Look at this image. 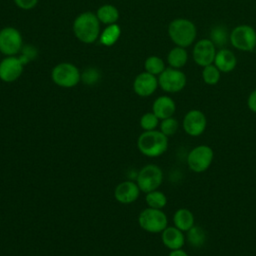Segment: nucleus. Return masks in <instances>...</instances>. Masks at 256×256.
<instances>
[{
  "label": "nucleus",
  "mask_w": 256,
  "mask_h": 256,
  "mask_svg": "<svg viewBox=\"0 0 256 256\" xmlns=\"http://www.w3.org/2000/svg\"><path fill=\"white\" fill-rule=\"evenodd\" d=\"M73 33L75 37L82 43L92 44L99 39L100 36V21L95 13L83 12L80 13L73 22Z\"/></svg>",
  "instance_id": "f257e3e1"
},
{
  "label": "nucleus",
  "mask_w": 256,
  "mask_h": 256,
  "mask_svg": "<svg viewBox=\"0 0 256 256\" xmlns=\"http://www.w3.org/2000/svg\"><path fill=\"white\" fill-rule=\"evenodd\" d=\"M138 150L147 157H158L168 148V137L160 130L142 132L137 139Z\"/></svg>",
  "instance_id": "f03ea898"
},
{
  "label": "nucleus",
  "mask_w": 256,
  "mask_h": 256,
  "mask_svg": "<svg viewBox=\"0 0 256 256\" xmlns=\"http://www.w3.org/2000/svg\"><path fill=\"white\" fill-rule=\"evenodd\" d=\"M168 35L176 46L186 48L195 41L197 29L189 19L176 18L168 25Z\"/></svg>",
  "instance_id": "7ed1b4c3"
},
{
  "label": "nucleus",
  "mask_w": 256,
  "mask_h": 256,
  "mask_svg": "<svg viewBox=\"0 0 256 256\" xmlns=\"http://www.w3.org/2000/svg\"><path fill=\"white\" fill-rule=\"evenodd\" d=\"M52 81L59 87L72 88L81 81V72L70 62H61L51 71Z\"/></svg>",
  "instance_id": "20e7f679"
},
{
  "label": "nucleus",
  "mask_w": 256,
  "mask_h": 256,
  "mask_svg": "<svg viewBox=\"0 0 256 256\" xmlns=\"http://www.w3.org/2000/svg\"><path fill=\"white\" fill-rule=\"evenodd\" d=\"M138 223L149 233H161L168 226V218L162 209L147 207L140 212Z\"/></svg>",
  "instance_id": "39448f33"
},
{
  "label": "nucleus",
  "mask_w": 256,
  "mask_h": 256,
  "mask_svg": "<svg viewBox=\"0 0 256 256\" xmlns=\"http://www.w3.org/2000/svg\"><path fill=\"white\" fill-rule=\"evenodd\" d=\"M232 46L240 51H254L256 47V30L247 24L236 26L229 35Z\"/></svg>",
  "instance_id": "423d86ee"
},
{
  "label": "nucleus",
  "mask_w": 256,
  "mask_h": 256,
  "mask_svg": "<svg viewBox=\"0 0 256 256\" xmlns=\"http://www.w3.org/2000/svg\"><path fill=\"white\" fill-rule=\"evenodd\" d=\"M163 182L162 169L155 164H147L140 169L136 176V183L144 193L157 190Z\"/></svg>",
  "instance_id": "0eeeda50"
},
{
  "label": "nucleus",
  "mask_w": 256,
  "mask_h": 256,
  "mask_svg": "<svg viewBox=\"0 0 256 256\" xmlns=\"http://www.w3.org/2000/svg\"><path fill=\"white\" fill-rule=\"evenodd\" d=\"M214 151L210 146L198 145L194 147L187 156V164L191 171L202 173L212 164Z\"/></svg>",
  "instance_id": "6e6552de"
},
{
  "label": "nucleus",
  "mask_w": 256,
  "mask_h": 256,
  "mask_svg": "<svg viewBox=\"0 0 256 256\" xmlns=\"http://www.w3.org/2000/svg\"><path fill=\"white\" fill-rule=\"evenodd\" d=\"M23 39L20 31L14 27H4L0 30V53L6 56H16L21 52Z\"/></svg>",
  "instance_id": "1a4fd4ad"
},
{
  "label": "nucleus",
  "mask_w": 256,
  "mask_h": 256,
  "mask_svg": "<svg viewBox=\"0 0 256 256\" xmlns=\"http://www.w3.org/2000/svg\"><path fill=\"white\" fill-rule=\"evenodd\" d=\"M186 75L180 69L168 67L158 76L160 88L168 93H177L186 86Z\"/></svg>",
  "instance_id": "9d476101"
},
{
  "label": "nucleus",
  "mask_w": 256,
  "mask_h": 256,
  "mask_svg": "<svg viewBox=\"0 0 256 256\" xmlns=\"http://www.w3.org/2000/svg\"><path fill=\"white\" fill-rule=\"evenodd\" d=\"M216 52V46L210 39H200L194 44L192 51L193 60L198 66H208L213 64Z\"/></svg>",
  "instance_id": "9b49d317"
},
{
  "label": "nucleus",
  "mask_w": 256,
  "mask_h": 256,
  "mask_svg": "<svg viewBox=\"0 0 256 256\" xmlns=\"http://www.w3.org/2000/svg\"><path fill=\"white\" fill-rule=\"evenodd\" d=\"M182 126L186 134L196 137L205 131L207 126V118L202 111L192 109L185 114L182 121Z\"/></svg>",
  "instance_id": "f8f14e48"
},
{
  "label": "nucleus",
  "mask_w": 256,
  "mask_h": 256,
  "mask_svg": "<svg viewBox=\"0 0 256 256\" xmlns=\"http://www.w3.org/2000/svg\"><path fill=\"white\" fill-rule=\"evenodd\" d=\"M24 64L17 56H6L0 61V79L11 83L16 81L23 73Z\"/></svg>",
  "instance_id": "ddd939ff"
},
{
  "label": "nucleus",
  "mask_w": 256,
  "mask_h": 256,
  "mask_svg": "<svg viewBox=\"0 0 256 256\" xmlns=\"http://www.w3.org/2000/svg\"><path fill=\"white\" fill-rule=\"evenodd\" d=\"M133 90L140 97L151 96L158 88V78L146 71L139 73L133 81Z\"/></svg>",
  "instance_id": "4468645a"
},
{
  "label": "nucleus",
  "mask_w": 256,
  "mask_h": 256,
  "mask_svg": "<svg viewBox=\"0 0 256 256\" xmlns=\"http://www.w3.org/2000/svg\"><path fill=\"white\" fill-rule=\"evenodd\" d=\"M140 194V188L136 182L127 180L119 183L114 190L115 199L122 204L135 202Z\"/></svg>",
  "instance_id": "2eb2a0df"
},
{
  "label": "nucleus",
  "mask_w": 256,
  "mask_h": 256,
  "mask_svg": "<svg viewBox=\"0 0 256 256\" xmlns=\"http://www.w3.org/2000/svg\"><path fill=\"white\" fill-rule=\"evenodd\" d=\"M161 240L164 246L170 250L180 249L184 246V232L175 226H167L161 232Z\"/></svg>",
  "instance_id": "dca6fc26"
},
{
  "label": "nucleus",
  "mask_w": 256,
  "mask_h": 256,
  "mask_svg": "<svg viewBox=\"0 0 256 256\" xmlns=\"http://www.w3.org/2000/svg\"><path fill=\"white\" fill-rule=\"evenodd\" d=\"M176 111V104L174 100L166 95L157 97L152 104V112L160 119L172 117Z\"/></svg>",
  "instance_id": "f3484780"
},
{
  "label": "nucleus",
  "mask_w": 256,
  "mask_h": 256,
  "mask_svg": "<svg viewBox=\"0 0 256 256\" xmlns=\"http://www.w3.org/2000/svg\"><path fill=\"white\" fill-rule=\"evenodd\" d=\"M213 64L219 69L220 72L229 73L235 69L237 59L231 50L227 48H221L216 52Z\"/></svg>",
  "instance_id": "a211bd4d"
},
{
  "label": "nucleus",
  "mask_w": 256,
  "mask_h": 256,
  "mask_svg": "<svg viewBox=\"0 0 256 256\" xmlns=\"http://www.w3.org/2000/svg\"><path fill=\"white\" fill-rule=\"evenodd\" d=\"M194 215L187 208H180L173 215L174 226L183 232L189 231L194 226Z\"/></svg>",
  "instance_id": "6ab92c4d"
},
{
  "label": "nucleus",
  "mask_w": 256,
  "mask_h": 256,
  "mask_svg": "<svg viewBox=\"0 0 256 256\" xmlns=\"http://www.w3.org/2000/svg\"><path fill=\"white\" fill-rule=\"evenodd\" d=\"M95 14L100 23H103L105 25L114 24L119 19V11L112 4H104L100 6Z\"/></svg>",
  "instance_id": "aec40b11"
},
{
  "label": "nucleus",
  "mask_w": 256,
  "mask_h": 256,
  "mask_svg": "<svg viewBox=\"0 0 256 256\" xmlns=\"http://www.w3.org/2000/svg\"><path fill=\"white\" fill-rule=\"evenodd\" d=\"M188 60V53L185 48L180 46H175L172 48L167 55V62L169 67L180 69L184 67Z\"/></svg>",
  "instance_id": "412c9836"
},
{
  "label": "nucleus",
  "mask_w": 256,
  "mask_h": 256,
  "mask_svg": "<svg viewBox=\"0 0 256 256\" xmlns=\"http://www.w3.org/2000/svg\"><path fill=\"white\" fill-rule=\"evenodd\" d=\"M121 35V28L118 24H110L106 25L103 31H101L99 36V41L103 46H112L114 45Z\"/></svg>",
  "instance_id": "4be33fe9"
},
{
  "label": "nucleus",
  "mask_w": 256,
  "mask_h": 256,
  "mask_svg": "<svg viewBox=\"0 0 256 256\" xmlns=\"http://www.w3.org/2000/svg\"><path fill=\"white\" fill-rule=\"evenodd\" d=\"M145 201L147 206L150 208L162 209L167 204V197L163 192L157 189V190H153L151 192L146 193Z\"/></svg>",
  "instance_id": "5701e85b"
},
{
  "label": "nucleus",
  "mask_w": 256,
  "mask_h": 256,
  "mask_svg": "<svg viewBox=\"0 0 256 256\" xmlns=\"http://www.w3.org/2000/svg\"><path fill=\"white\" fill-rule=\"evenodd\" d=\"M144 69L146 72L152 75L159 76L165 69V63L160 57L156 55H151L146 58L144 62Z\"/></svg>",
  "instance_id": "b1692460"
},
{
  "label": "nucleus",
  "mask_w": 256,
  "mask_h": 256,
  "mask_svg": "<svg viewBox=\"0 0 256 256\" xmlns=\"http://www.w3.org/2000/svg\"><path fill=\"white\" fill-rule=\"evenodd\" d=\"M229 35L227 29L222 25L214 26L210 33V40L215 44V46L223 47L229 40Z\"/></svg>",
  "instance_id": "393cba45"
},
{
  "label": "nucleus",
  "mask_w": 256,
  "mask_h": 256,
  "mask_svg": "<svg viewBox=\"0 0 256 256\" xmlns=\"http://www.w3.org/2000/svg\"><path fill=\"white\" fill-rule=\"evenodd\" d=\"M220 74L221 72L219 71V69L214 64H210L203 67L202 79L208 85H215L220 80Z\"/></svg>",
  "instance_id": "a878e982"
},
{
  "label": "nucleus",
  "mask_w": 256,
  "mask_h": 256,
  "mask_svg": "<svg viewBox=\"0 0 256 256\" xmlns=\"http://www.w3.org/2000/svg\"><path fill=\"white\" fill-rule=\"evenodd\" d=\"M187 239L192 246L200 247L204 244L206 235L201 227L194 225L189 231H187Z\"/></svg>",
  "instance_id": "bb28decb"
},
{
  "label": "nucleus",
  "mask_w": 256,
  "mask_h": 256,
  "mask_svg": "<svg viewBox=\"0 0 256 256\" xmlns=\"http://www.w3.org/2000/svg\"><path fill=\"white\" fill-rule=\"evenodd\" d=\"M159 120L160 119L153 112H147L140 118V127L144 131L156 130L157 126L159 125Z\"/></svg>",
  "instance_id": "cd10ccee"
},
{
  "label": "nucleus",
  "mask_w": 256,
  "mask_h": 256,
  "mask_svg": "<svg viewBox=\"0 0 256 256\" xmlns=\"http://www.w3.org/2000/svg\"><path fill=\"white\" fill-rule=\"evenodd\" d=\"M178 128H179V123L173 116L163 119L160 122V131L167 137L174 135L177 132Z\"/></svg>",
  "instance_id": "c85d7f7f"
},
{
  "label": "nucleus",
  "mask_w": 256,
  "mask_h": 256,
  "mask_svg": "<svg viewBox=\"0 0 256 256\" xmlns=\"http://www.w3.org/2000/svg\"><path fill=\"white\" fill-rule=\"evenodd\" d=\"M100 77V71L95 67H88L83 71V73H81V80L87 85H93L97 83Z\"/></svg>",
  "instance_id": "c756f323"
},
{
  "label": "nucleus",
  "mask_w": 256,
  "mask_h": 256,
  "mask_svg": "<svg viewBox=\"0 0 256 256\" xmlns=\"http://www.w3.org/2000/svg\"><path fill=\"white\" fill-rule=\"evenodd\" d=\"M37 57V50L34 46L32 45H26L22 47V50L20 52V60L21 62L26 65L29 61L35 59Z\"/></svg>",
  "instance_id": "7c9ffc66"
},
{
  "label": "nucleus",
  "mask_w": 256,
  "mask_h": 256,
  "mask_svg": "<svg viewBox=\"0 0 256 256\" xmlns=\"http://www.w3.org/2000/svg\"><path fill=\"white\" fill-rule=\"evenodd\" d=\"M14 4L22 10H31L35 8L38 0H13Z\"/></svg>",
  "instance_id": "2f4dec72"
},
{
  "label": "nucleus",
  "mask_w": 256,
  "mask_h": 256,
  "mask_svg": "<svg viewBox=\"0 0 256 256\" xmlns=\"http://www.w3.org/2000/svg\"><path fill=\"white\" fill-rule=\"evenodd\" d=\"M247 105H248V108L256 113V89L253 90L250 95L248 96V99H247Z\"/></svg>",
  "instance_id": "473e14b6"
},
{
  "label": "nucleus",
  "mask_w": 256,
  "mask_h": 256,
  "mask_svg": "<svg viewBox=\"0 0 256 256\" xmlns=\"http://www.w3.org/2000/svg\"><path fill=\"white\" fill-rule=\"evenodd\" d=\"M168 256H188V254L182 249H175V250H170V253Z\"/></svg>",
  "instance_id": "72a5a7b5"
},
{
  "label": "nucleus",
  "mask_w": 256,
  "mask_h": 256,
  "mask_svg": "<svg viewBox=\"0 0 256 256\" xmlns=\"http://www.w3.org/2000/svg\"><path fill=\"white\" fill-rule=\"evenodd\" d=\"M254 51H255V54H256V47H255V49H254Z\"/></svg>",
  "instance_id": "f704fd0d"
}]
</instances>
